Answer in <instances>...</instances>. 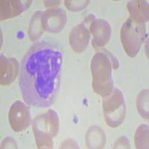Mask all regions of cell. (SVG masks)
<instances>
[{"label": "cell", "mask_w": 149, "mask_h": 149, "mask_svg": "<svg viewBox=\"0 0 149 149\" xmlns=\"http://www.w3.org/2000/svg\"><path fill=\"white\" fill-rule=\"evenodd\" d=\"M66 19L67 16L64 10L59 8H52L43 12L41 22L46 31L58 33L65 27Z\"/></svg>", "instance_id": "cell-7"}, {"label": "cell", "mask_w": 149, "mask_h": 149, "mask_svg": "<svg viewBox=\"0 0 149 149\" xmlns=\"http://www.w3.org/2000/svg\"><path fill=\"white\" fill-rule=\"evenodd\" d=\"M32 1L27 0H10L5 1L2 0L0 2L1 9H0V19L1 21L5 20L7 19L13 18L19 15L27 10L31 5Z\"/></svg>", "instance_id": "cell-11"}, {"label": "cell", "mask_w": 149, "mask_h": 149, "mask_svg": "<svg viewBox=\"0 0 149 149\" xmlns=\"http://www.w3.org/2000/svg\"><path fill=\"white\" fill-rule=\"evenodd\" d=\"M103 112L107 125L119 127L126 116V104L123 94L118 89H113L110 95L103 97Z\"/></svg>", "instance_id": "cell-5"}, {"label": "cell", "mask_w": 149, "mask_h": 149, "mask_svg": "<svg viewBox=\"0 0 149 149\" xmlns=\"http://www.w3.org/2000/svg\"><path fill=\"white\" fill-rule=\"evenodd\" d=\"M2 148H17V143L12 137H6L2 142Z\"/></svg>", "instance_id": "cell-19"}, {"label": "cell", "mask_w": 149, "mask_h": 149, "mask_svg": "<svg viewBox=\"0 0 149 149\" xmlns=\"http://www.w3.org/2000/svg\"><path fill=\"white\" fill-rule=\"evenodd\" d=\"M42 14V11H37L31 17L29 28V36L31 41L39 39L43 33L44 29L41 22Z\"/></svg>", "instance_id": "cell-14"}, {"label": "cell", "mask_w": 149, "mask_h": 149, "mask_svg": "<svg viewBox=\"0 0 149 149\" xmlns=\"http://www.w3.org/2000/svg\"><path fill=\"white\" fill-rule=\"evenodd\" d=\"M130 17L135 22L145 23L148 21V3L142 0L129 1L127 5Z\"/></svg>", "instance_id": "cell-12"}, {"label": "cell", "mask_w": 149, "mask_h": 149, "mask_svg": "<svg viewBox=\"0 0 149 149\" xmlns=\"http://www.w3.org/2000/svg\"><path fill=\"white\" fill-rule=\"evenodd\" d=\"M60 148H79L76 142L72 139H66L60 146Z\"/></svg>", "instance_id": "cell-20"}, {"label": "cell", "mask_w": 149, "mask_h": 149, "mask_svg": "<svg viewBox=\"0 0 149 149\" xmlns=\"http://www.w3.org/2000/svg\"><path fill=\"white\" fill-rule=\"evenodd\" d=\"M106 143L104 130L98 126H92L86 134V146L88 148H102Z\"/></svg>", "instance_id": "cell-13"}, {"label": "cell", "mask_w": 149, "mask_h": 149, "mask_svg": "<svg viewBox=\"0 0 149 149\" xmlns=\"http://www.w3.org/2000/svg\"><path fill=\"white\" fill-rule=\"evenodd\" d=\"M120 35L121 41L125 52L129 57L134 58L139 53L146 39V25L128 18L122 26Z\"/></svg>", "instance_id": "cell-4"}, {"label": "cell", "mask_w": 149, "mask_h": 149, "mask_svg": "<svg viewBox=\"0 0 149 149\" xmlns=\"http://www.w3.org/2000/svg\"><path fill=\"white\" fill-rule=\"evenodd\" d=\"M103 51L98 52L93 56L91 71L93 90L101 96L105 97L113 90L112 68L116 70L119 67V61L107 50L104 49Z\"/></svg>", "instance_id": "cell-2"}, {"label": "cell", "mask_w": 149, "mask_h": 149, "mask_svg": "<svg viewBox=\"0 0 149 149\" xmlns=\"http://www.w3.org/2000/svg\"><path fill=\"white\" fill-rule=\"evenodd\" d=\"M63 52L57 43L35 42L21 61L19 84L24 101L44 108L55 101L60 88Z\"/></svg>", "instance_id": "cell-1"}, {"label": "cell", "mask_w": 149, "mask_h": 149, "mask_svg": "<svg viewBox=\"0 0 149 149\" xmlns=\"http://www.w3.org/2000/svg\"><path fill=\"white\" fill-rule=\"evenodd\" d=\"M88 24L82 22L74 26L70 34V44L74 52L82 53L86 50L90 39Z\"/></svg>", "instance_id": "cell-9"}, {"label": "cell", "mask_w": 149, "mask_h": 149, "mask_svg": "<svg viewBox=\"0 0 149 149\" xmlns=\"http://www.w3.org/2000/svg\"><path fill=\"white\" fill-rule=\"evenodd\" d=\"M90 32L93 35L92 41L93 48L100 49L109 42L111 37V27L109 22L103 19H95L90 26Z\"/></svg>", "instance_id": "cell-8"}, {"label": "cell", "mask_w": 149, "mask_h": 149, "mask_svg": "<svg viewBox=\"0 0 149 149\" xmlns=\"http://www.w3.org/2000/svg\"><path fill=\"white\" fill-rule=\"evenodd\" d=\"M19 72V62L14 58H7L2 54L0 58V83L8 86L15 81Z\"/></svg>", "instance_id": "cell-10"}, {"label": "cell", "mask_w": 149, "mask_h": 149, "mask_svg": "<svg viewBox=\"0 0 149 149\" xmlns=\"http://www.w3.org/2000/svg\"><path fill=\"white\" fill-rule=\"evenodd\" d=\"M61 2L60 1H45L44 5H46V7H53V6H57V5H60Z\"/></svg>", "instance_id": "cell-21"}, {"label": "cell", "mask_w": 149, "mask_h": 149, "mask_svg": "<svg viewBox=\"0 0 149 149\" xmlns=\"http://www.w3.org/2000/svg\"><path fill=\"white\" fill-rule=\"evenodd\" d=\"M134 142L136 148H148V126L141 125L136 131Z\"/></svg>", "instance_id": "cell-15"}, {"label": "cell", "mask_w": 149, "mask_h": 149, "mask_svg": "<svg viewBox=\"0 0 149 149\" xmlns=\"http://www.w3.org/2000/svg\"><path fill=\"white\" fill-rule=\"evenodd\" d=\"M90 3V1H65V5L72 11H79L84 10Z\"/></svg>", "instance_id": "cell-17"}, {"label": "cell", "mask_w": 149, "mask_h": 149, "mask_svg": "<svg viewBox=\"0 0 149 149\" xmlns=\"http://www.w3.org/2000/svg\"><path fill=\"white\" fill-rule=\"evenodd\" d=\"M33 132L37 148H52L53 138L58 135L59 118L53 110L37 116L33 121Z\"/></svg>", "instance_id": "cell-3"}, {"label": "cell", "mask_w": 149, "mask_h": 149, "mask_svg": "<svg viewBox=\"0 0 149 149\" xmlns=\"http://www.w3.org/2000/svg\"><path fill=\"white\" fill-rule=\"evenodd\" d=\"M10 125L15 132L26 130L31 123L29 107L21 101H17L10 107L8 113Z\"/></svg>", "instance_id": "cell-6"}, {"label": "cell", "mask_w": 149, "mask_h": 149, "mask_svg": "<svg viewBox=\"0 0 149 149\" xmlns=\"http://www.w3.org/2000/svg\"><path fill=\"white\" fill-rule=\"evenodd\" d=\"M114 148H130V142L126 136H121L114 144Z\"/></svg>", "instance_id": "cell-18"}, {"label": "cell", "mask_w": 149, "mask_h": 149, "mask_svg": "<svg viewBox=\"0 0 149 149\" xmlns=\"http://www.w3.org/2000/svg\"><path fill=\"white\" fill-rule=\"evenodd\" d=\"M136 107L142 118L148 120V90H143L136 98Z\"/></svg>", "instance_id": "cell-16"}]
</instances>
